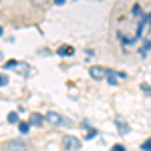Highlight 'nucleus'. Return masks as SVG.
Segmentation results:
<instances>
[{"instance_id":"obj_1","label":"nucleus","mask_w":151,"mask_h":151,"mask_svg":"<svg viewBox=\"0 0 151 151\" xmlns=\"http://www.w3.org/2000/svg\"><path fill=\"white\" fill-rule=\"evenodd\" d=\"M63 145H65L67 151H79L81 149V141L77 139V137H73V135H65L63 137Z\"/></svg>"},{"instance_id":"obj_2","label":"nucleus","mask_w":151,"mask_h":151,"mask_svg":"<svg viewBox=\"0 0 151 151\" xmlns=\"http://www.w3.org/2000/svg\"><path fill=\"white\" fill-rule=\"evenodd\" d=\"M47 121H50L52 125H67V123H69L67 119H63V117L58 115V113H55V111L47 113Z\"/></svg>"},{"instance_id":"obj_3","label":"nucleus","mask_w":151,"mask_h":151,"mask_svg":"<svg viewBox=\"0 0 151 151\" xmlns=\"http://www.w3.org/2000/svg\"><path fill=\"white\" fill-rule=\"evenodd\" d=\"M91 77L93 79H97V81H103L105 77H107V69H103V67H91Z\"/></svg>"},{"instance_id":"obj_4","label":"nucleus","mask_w":151,"mask_h":151,"mask_svg":"<svg viewBox=\"0 0 151 151\" xmlns=\"http://www.w3.org/2000/svg\"><path fill=\"white\" fill-rule=\"evenodd\" d=\"M4 151H26V145H24L22 141L14 139V141H10V143L6 145V149H4Z\"/></svg>"},{"instance_id":"obj_5","label":"nucleus","mask_w":151,"mask_h":151,"mask_svg":"<svg viewBox=\"0 0 151 151\" xmlns=\"http://www.w3.org/2000/svg\"><path fill=\"white\" fill-rule=\"evenodd\" d=\"M57 52L60 55V57H73V52H75V48H73V47H69V45H63V47L58 48Z\"/></svg>"},{"instance_id":"obj_6","label":"nucleus","mask_w":151,"mask_h":151,"mask_svg":"<svg viewBox=\"0 0 151 151\" xmlns=\"http://www.w3.org/2000/svg\"><path fill=\"white\" fill-rule=\"evenodd\" d=\"M121 77H123V75H117V73H113V70H107V79H109V83H111V85H117Z\"/></svg>"},{"instance_id":"obj_7","label":"nucleus","mask_w":151,"mask_h":151,"mask_svg":"<svg viewBox=\"0 0 151 151\" xmlns=\"http://www.w3.org/2000/svg\"><path fill=\"white\" fill-rule=\"evenodd\" d=\"M42 121H45V119H42L40 115L32 113V115H30V121H28V123H30V125H35V127H40V125H42Z\"/></svg>"},{"instance_id":"obj_8","label":"nucleus","mask_w":151,"mask_h":151,"mask_svg":"<svg viewBox=\"0 0 151 151\" xmlns=\"http://www.w3.org/2000/svg\"><path fill=\"white\" fill-rule=\"evenodd\" d=\"M117 127H119V133H121V135H127L129 133V125L123 123V121H117Z\"/></svg>"},{"instance_id":"obj_9","label":"nucleus","mask_w":151,"mask_h":151,"mask_svg":"<svg viewBox=\"0 0 151 151\" xmlns=\"http://www.w3.org/2000/svg\"><path fill=\"white\" fill-rule=\"evenodd\" d=\"M18 131H20V133H28V131H30V123H22V121H20V123H18Z\"/></svg>"},{"instance_id":"obj_10","label":"nucleus","mask_w":151,"mask_h":151,"mask_svg":"<svg viewBox=\"0 0 151 151\" xmlns=\"http://www.w3.org/2000/svg\"><path fill=\"white\" fill-rule=\"evenodd\" d=\"M141 149H143V151H151V139H147V141H145V143L141 145Z\"/></svg>"},{"instance_id":"obj_11","label":"nucleus","mask_w":151,"mask_h":151,"mask_svg":"<svg viewBox=\"0 0 151 151\" xmlns=\"http://www.w3.org/2000/svg\"><path fill=\"white\" fill-rule=\"evenodd\" d=\"M16 121H18V115L16 113H10L8 115V123H16Z\"/></svg>"},{"instance_id":"obj_12","label":"nucleus","mask_w":151,"mask_h":151,"mask_svg":"<svg viewBox=\"0 0 151 151\" xmlns=\"http://www.w3.org/2000/svg\"><path fill=\"white\" fill-rule=\"evenodd\" d=\"M141 89H143V93H145V95H149V97H151V87H149V85H141Z\"/></svg>"},{"instance_id":"obj_13","label":"nucleus","mask_w":151,"mask_h":151,"mask_svg":"<svg viewBox=\"0 0 151 151\" xmlns=\"http://www.w3.org/2000/svg\"><path fill=\"white\" fill-rule=\"evenodd\" d=\"M6 83H8V77L6 75H0V87H4Z\"/></svg>"},{"instance_id":"obj_14","label":"nucleus","mask_w":151,"mask_h":151,"mask_svg":"<svg viewBox=\"0 0 151 151\" xmlns=\"http://www.w3.org/2000/svg\"><path fill=\"white\" fill-rule=\"evenodd\" d=\"M95 135H97V131H95V129H91V131H87V139H93Z\"/></svg>"},{"instance_id":"obj_15","label":"nucleus","mask_w":151,"mask_h":151,"mask_svg":"<svg viewBox=\"0 0 151 151\" xmlns=\"http://www.w3.org/2000/svg\"><path fill=\"white\" fill-rule=\"evenodd\" d=\"M111 151H125V147H123V145H113Z\"/></svg>"},{"instance_id":"obj_16","label":"nucleus","mask_w":151,"mask_h":151,"mask_svg":"<svg viewBox=\"0 0 151 151\" xmlns=\"http://www.w3.org/2000/svg\"><path fill=\"white\" fill-rule=\"evenodd\" d=\"M55 4H58V6H60V4H65V0H55Z\"/></svg>"},{"instance_id":"obj_17","label":"nucleus","mask_w":151,"mask_h":151,"mask_svg":"<svg viewBox=\"0 0 151 151\" xmlns=\"http://www.w3.org/2000/svg\"><path fill=\"white\" fill-rule=\"evenodd\" d=\"M145 50H151V42H147V45H145Z\"/></svg>"},{"instance_id":"obj_18","label":"nucleus","mask_w":151,"mask_h":151,"mask_svg":"<svg viewBox=\"0 0 151 151\" xmlns=\"http://www.w3.org/2000/svg\"><path fill=\"white\" fill-rule=\"evenodd\" d=\"M0 36H2V26H0Z\"/></svg>"},{"instance_id":"obj_19","label":"nucleus","mask_w":151,"mask_h":151,"mask_svg":"<svg viewBox=\"0 0 151 151\" xmlns=\"http://www.w3.org/2000/svg\"><path fill=\"white\" fill-rule=\"evenodd\" d=\"M32 2H38V0H32Z\"/></svg>"},{"instance_id":"obj_20","label":"nucleus","mask_w":151,"mask_h":151,"mask_svg":"<svg viewBox=\"0 0 151 151\" xmlns=\"http://www.w3.org/2000/svg\"><path fill=\"white\" fill-rule=\"evenodd\" d=\"M0 2H2V0H0Z\"/></svg>"}]
</instances>
